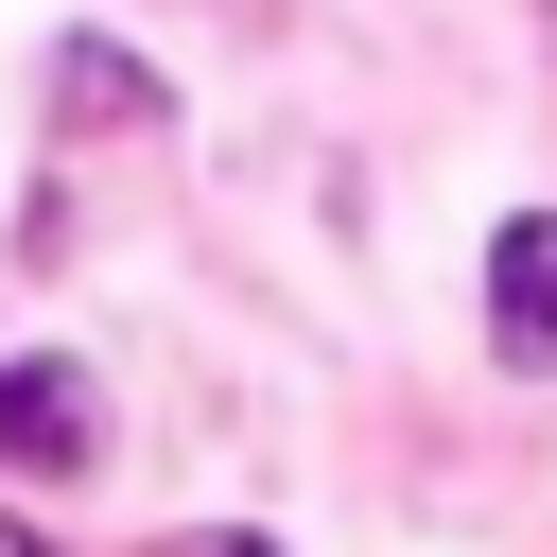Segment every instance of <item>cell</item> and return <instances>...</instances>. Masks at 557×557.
<instances>
[{"instance_id": "obj_1", "label": "cell", "mask_w": 557, "mask_h": 557, "mask_svg": "<svg viewBox=\"0 0 557 557\" xmlns=\"http://www.w3.org/2000/svg\"><path fill=\"white\" fill-rule=\"evenodd\" d=\"M87 453H104V383H87V366H52V348H35V366H0V470H17V487H70Z\"/></svg>"}, {"instance_id": "obj_2", "label": "cell", "mask_w": 557, "mask_h": 557, "mask_svg": "<svg viewBox=\"0 0 557 557\" xmlns=\"http://www.w3.org/2000/svg\"><path fill=\"white\" fill-rule=\"evenodd\" d=\"M52 122H70V139H157L174 87H157L122 35H70V52H52Z\"/></svg>"}, {"instance_id": "obj_3", "label": "cell", "mask_w": 557, "mask_h": 557, "mask_svg": "<svg viewBox=\"0 0 557 557\" xmlns=\"http://www.w3.org/2000/svg\"><path fill=\"white\" fill-rule=\"evenodd\" d=\"M487 348H505L522 383L557 366V209H522V226L487 244Z\"/></svg>"}, {"instance_id": "obj_4", "label": "cell", "mask_w": 557, "mask_h": 557, "mask_svg": "<svg viewBox=\"0 0 557 557\" xmlns=\"http://www.w3.org/2000/svg\"><path fill=\"white\" fill-rule=\"evenodd\" d=\"M157 557H278L261 522H191V540H157Z\"/></svg>"}]
</instances>
